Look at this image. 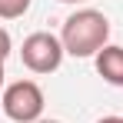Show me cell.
<instances>
[{"label":"cell","instance_id":"1","mask_svg":"<svg viewBox=\"0 0 123 123\" xmlns=\"http://www.w3.org/2000/svg\"><path fill=\"white\" fill-rule=\"evenodd\" d=\"M106 40H110V20L90 7L70 13L60 33V43L70 57H97L106 47Z\"/></svg>","mask_w":123,"mask_h":123},{"label":"cell","instance_id":"2","mask_svg":"<svg viewBox=\"0 0 123 123\" xmlns=\"http://www.w3.org/2000/svg\"><path fill=\"white\" fill-rule=\"evenodd\" d=\"M3 113L13 123H37L43 113V90L33 80H17L3 90Z\"/></svg>","mask_w":123,"mask_h":123},{"label":"cell","instance_id":"3","mask_svg":"<svg viewBox=\"0 0 123 123\" xmlns=\"http://www.w3.org/2000/svg\"><path fill=\"white\" fill-rule=\"evenodd\" d=\"M63 43L60 37H53V33H47V30H37V33H30L27 40H23V67L30 70V73H53L57 67L63 63Z\"/></svg>","mask_w":123,"mask_h":123},{"label":"cell","instance_id":"4","mask_svg":"<svg viewBox=\"0 0 123 123\" xmlns=\"http://www.w3.org/2000/svg\"><path fill=\"white\" fill-rule=\"evenodd\" d=\"M97 73L113 86H123V47L106 43L100 53H97Z\"/></svg>","mask_w":123,"mask_h":123},{"label":"cell","instance_id":"5","mask_svg":"<svg viewBox=\"0 0 123 123\" xmlns=\"http://www.w3.org/2000/svg\"><path fill=\"white\" fill-rule=\"evenodd\" d=\"M30 0H0V20H17L27 13Z\"/></svg>","mask_w":123,"mask_h":123},{"label":"cell","instance_id":"6","mask_svg":"<svg viewBox=\"0 0 123 123\" xmlns=\"http://www.w3.org/2000/svg\"><path fill=\"white\" fill-rule=\"evenodd\" d=\"M7 57H10V33L0 27V63L7 60Z\"/></svg>","mask_w":123,"mask_h":123},{"label":"cell","instance_id":"7","mask_svg":"<svg viewBox=\"0 0 123 123\" xmlns=\"http://www.w3.org/2000/svg\"><path fill=\"white\" fill-rule=\"evenodd\" d=\"M97 123H123V117H103V120H97Z\"/></svg>","mask_w":123,"mask_h":123},{"label":"cell","instance_id":"8","mask_svg":"<svg viewBox=\"0 0 123 123\" xmlns=\"http://www.w3.org/2000/svg\"><path fill=\"white\" fill-rule=\"evenodd\" d=\"M60 3H86V0H60Z\"/></svg>","mask_w":123,"mask_h":123},{"label":"cell","instance_id":"9","mask_svg":"<svg viewBox=\"0 0 123 123\" xmlns=\"http://www.w3.org/2000/svg\"><path fill=\"white\" fill-rule=\"evenodd\" d=\"M0 86H3V63H0Z\"/></svg>","mask_w":123,"mask_h":123},{"label":"cell","instance_id":"10","mask_svg":"<svg viewBox=\"0 0 123 123\" xmlns=\"http://www.w3.org/2000/svg\"><path fill=\"white\" fill-rule=\"evenodd\" d=\"M37 123H60V120H37Z\"/></svg>","mask_w":123,"mask_h":123}]
</instances>
